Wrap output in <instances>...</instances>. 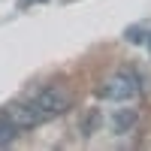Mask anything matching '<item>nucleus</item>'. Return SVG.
Here are the masks:
<instances>
[{
  "mask_svg": "<svg viewBox=\"0 0 151 151\" xmlns=\"http://www.w3.org/2000/svg\"><path fill=\"white\" fill-rule=\"evenodd\" d=\"M136 94H139V79L127 70H118L115 76H109L100 85V97H106V100H130Z\"/></svg>",
  "mask_w": 151,
  "mask_h": 151,
  "instance_id": "obj_2",
  "label": "nucleus"
},
{
  "mask_svg": "<svg viewBox=\"0 0 151 151\" xmlns=\"http://www.w3.org/2000/svg\"><path fill=\"white\" fill-rule=\"evenodd\" d=\"M148 45H151V36H148Z\"/></svg>",
  "mask_w": 151,
  "mask_h": 151,
  "instance_id": "obj_6",
  "label": "nucleus"
},
{
  "mask_svg": "<svg viewBox=\"0 0 151 151\" xmlns=\"http://www.w3.org/2000/svg\"><path fill=\"white\" fill-rule=\"evenodd\" d=\"M70 103H73V97H70L67 88H60V85H52V88H45V91H40L33 97V106L42 115V121H52L58 115H64L70 109Z\"/></svg>",
  "mask_w": 151,
  "mask_h": 151,
  "instance_id": "obj_1",
  "label": "nucleus"
},
{
  "mask_svg": "<svg viewBox=\"0 0 151 151\" xmlns=\"http://www.w3.org/2000/svg\"><path fill=\"white\" fill-rule=\"evenodd\" d=\"M133 121H136L133 112H130V109H121V112L112 115V130H115V133H127V130L133 127Z\"/></svg>",
  "mask_w": 151,
  "mask_h": 151,
  "instance_id": "obj_4",
  "label": "nucleus"
},
{
  "mask_svg": "<svg viewBox=\"0 0 151 151\" xmlns=\"http://www.w3.org/2000/svg\"><path fill=\"white\" fill-rule=\"evenodd\" d=\"M27 3H33V0H27Z\"/></svg>",
  "mask_w": 151,
  "mask_h": 151,
  "instance_id": "obj_7",
  "label": "nucleus"
},
{
  "mask_svg": "<svg viewBox=\"0 0 151 151\" xmlns=\"http://www.w3.org/2000/svg\"><path fill=\"white\" fill-rule=\"evenodd\" d=\"M3 115H6L12 124H15L18 130H30V127H40V124H45L33 103H15V106H9Z\"/></svg>",
  "mask_w": 151,
  "mask_h": 151,
  "instance_id": "obj_3",
  "label": "nucleus"
},
{
  "mask_svg": "<svg viewBox=\"0 0 151 151\" xmlns=\"http://www.w3.org/2000/svg\"><path fill=\"white\" fill-rule=\"evenodd\" d=\"M18 133H21V130L15 127V124H12L6 115H0V145H9V142L15 139Z\"/></svg>",
  "mask_w": 151,
  "mask_h": 151,
  "instance_id": "obj_5",
  "label": "nucleus"
}]
</instances>
